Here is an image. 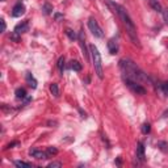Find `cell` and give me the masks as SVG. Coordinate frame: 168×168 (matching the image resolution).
<instances>
[{"mask_svg": "<svg viewBox=\"0 0 168 168\" xmlns=\"http://www.w3.org/2000/svg\"><path fill=\"white\" fill-rule=\"evenodd\" d=\"M29 30V22H28V20L26 21H22V22H20L18 25H16V28H14V32L18 33V34H21V33H25Z\"/></svg>", "mask_w": 168, "mask_h": 168, "instance_id": "8", "label": "cell"}, {"mask_svg": "<svg viewBox=\"0 0 168 168\" xmlns=\"http://www.w3.org/2000/svg\"><path fill=\"white\" fill-rule=\"evenodd\" d=\"M55 20H61V18H63V14H59V13H55Z\"/></svg>", "mask_w": 168, "mask_h": 168, "instance_id": "30", "label": "cell"}, {"mask_svg": "<svg viewBox=\"0 0 168 168\" xmlns=\"http://www.w3.org/2000/svg\"><path fill=\"white\" fill-rule=\"evenodd\" d=\"M104 2H105L106 6L109 7L112 11L114 12L117 16L122 20L123 25L126 26V32H127V34H129V37L131 38L133 43H134V45H137V46H141L139 39H138V37H137V29H135V25H134V22H133V20L130 18L129 13L126 12V9L123 8L122 6H120V4L112 2V0H104Z\"/></svg>", "mask_w": 168, "mask_h": 168, "instance_id": "1", "label": "cell"}, {"mask_svg": "<svg viewBox=\"0 0 168 168\" xmlns=\"http://www.w3.org/2000/svg\"><path fill=\"white\" fill-rule=\"evenodd\" d=\"M11 39H13V41H16V42H18L20 41V38H18V33H16L14 32L12 36H11Z\"/></svg>", "mask_w": 168, "mask_h": 168, "instance_id": "26", "label": "cell"}, {"mask_svg": "<svg viewBox=\"0 0 168 168\" xmlns=\"http://www.w3.org/2000/svg\"><path fill=\"white\" fill-rule=\"evenodd\" d=\"M14 93H16V98H18V100H24L26 97V91L24 88H17Z\"/></svg>", "mask_w": 168, "mask_h": 168, "instance_id": "14", "label": "cell"}, {"mask_svg": "<svg viewBox=\"0 0 168 168\" xmlns=\"http://www.w3.org/2000/svg\"><path fill=\"white\" fill-rule=\"evenodd\" d=\"M29 155L33 156V158H36V159L38 160H43V159H47V152L46 151H39V150H36V149H33L29 151Z\"/></svg>", "mask_w": 168, "mask_h": 168, "instance_id": "7", "label": "cell"}, {"mask_svg": "<svg viewBox=\"0 0 168 168\" xmlns=\"http://www.w3.org/2000/svg\"><path fill=\"white\" fill-rule=\"evenodd\" d=\"M0 22H2V32H6V28H7V25H6V21H4V18L0 20Z\"/></svg>", "mask_w": 168, "mask_h": 168, "instance_id": "27", "label": "cell"}, {"mask_svg": "<svg viewBox=\"0 0 168 168\" xmlns=\"http://www.w3.org/2000/svg\"><path fill=\"white\" fill-rule=\"evenodd\" d=\"M16 145H18V142H12V143H9V145L7 146V149H11V147H13V146H16Z\"/></svg>", "mask_w": 168, "mask_h": 168, "instance_id": "29", "label": "cell"}, {"mask_svg": "<svg viewBox=\"0 0 168 168\" xmlns=\"http://www.w3.org/2000/svg\"><path fill=\"white\" fill-rule=\"evenodd\" d=\"M13 164L16 166V167H20V168H30V167H33V164L32 163H28V162H22V160H14L13 162Z\"/></svg>", "mask_w": 168, "mask_h": 168, "instance_id": "13", "label": "cell"}, {"mask_svg": "<svg viewBox=\"0 0 168 168\" xmlns=\"http://www.w3.org/2000/svg\"><path fill=\"white\" fill-rule=\"evenodd\" d=\"M158 147L163 151V152H167L168 149H167V143L166 142H158Z\"/></svg>", "mask_w": 168, "mask_h": 168, "instance_id": "23", "label": "cell"}, {"mask_svg": "<svg viewBox=\"0 0 168 168\" xmlns=\"http://www.w3.org/2000/svg\"><path fill=\"white\" fill-rule=\"evenodd\" d=\"M163 91H164L167 95H168V82H166L164 84H163Z\"/></svg>", "mask_w": 168, "mask_h": 168, "instance_id": "28", "label": "cell"}, {"mask_svg": "<svg viewBox=\"0 0 168 168\" xmlns=\"http://www.w3.org/2000/svg\"><path fill=\"white\" fill-rule=\"evenodd\" d=\"M71 68L74 71H76V72H79V71H82V63L80 62H78V61H72L71 62Z\"/></svg>", "mask_w": 168, "mask_h": 168, "instance_id": "16", "label": "cell"}, {"mask_svg": "<svg viewBox=\"0 0 168 168\" xmlns=\"http://www.w3.org/2000/svg\"><path fill=\"white\" fill-rule=\"evenodd\" d=\"M49 168H54V167H62V163L61 162H51L50 164L47 166Z\"/></svg>", "mask_w": 168, "mask_h": 168, "instance_id": "25", "label": "cell"}, {"mask_svg": "<svg viewBox=\"0 0 168 168\" xmlns=\"http://www.w3.org/2000/svg\"><path fill=\"white\" fill-rule=\"evenodd\" d=\"M150 6H151V8L154 9V11H156V12H162V11H163L160 3L158 2V0H150Z\"/></svg>", "mask_w": 168, "mask_h": 168, "instance_id": "15", "label": "cell"}, {"mask_svg": "<svg viewBox=\"0 0 168 168\" xmlns=\"http://www.w3.org/2000/svg\"><path fill=\"white\" fill-rule=\"evenodd\" d=\"M88 28H90V30L92 32V34L97 38H102L104 37V32L102 29L100 28V25L97 24V21L93 17H91L90 20H88Z\"/></svg>", "mask_w": 168, "mask_h": 168, "instance_id": "5", "label": "cell"}, {"mask_svg": "<svg viewBox=\"0 0 168 168\" xmlns=\"http://www.w3.org/2000/svg\"><path fill=\"white\" fill-rule=\"evenodd\" d=\"M66 34L68 36V38L72 39V41H74V39H76V38H78V37H76V34L74 33V30H71V29H66Z\"/></svg>", "mask_w": 168, "mask_h": 168, "instance_id": "22", "label": "cell"}, {"mask_svg": "<svg viewBox=\"0 0 168 168\" xmlns=\"http://www.w3.org/2000/svg\"><path fill=\"white\" fill-rule=\"evenodd\" d=\"M46 152H47V156L50 158V156H53V155H57V154H58V150L55 149V147H47Z\"/></svg>", "mask_w": 168, "mask_h": 168, "instance_id": "21", "label": "cell"}, {"mask_svg": "<svg viewBox=\"0 0 168 168\" xmlns=\"http://www.w3.org/2000/svg\"><path fill=\"white\" fill-rule=\"evenodd\" d=\"M84 39H86V37H84V33L80 32V33H79V42H80V46H82V49H83L84 57H86V59H88V51H87V46H86V42H84Z\"/></svg>", "mask_w": 168, "mask_h": 168, "instance_id": "10", "label": "cell"}, {"mask_svg": "<svg viewBox=\"0 0 168 168\" xmlns=\"http://www.w3.org/2000/svg\"><path fill=\"white\" fill-rule=\"evenodd\" d=\"M2 2H6V0H2Z\"/></svg>", "mask_w": 168, "mask_h": 168, "instance_id": "31", "label": "cell"}, {"mask_svg": "<svg viewBox=\"0 0 168 168\" xmlns=\"http://www.w3.org/2000/svg\"><path fill=\"white\" fill-rule=\"evenodd\" d=\"M24 13H25V6H24L21 2L14 4V7L12 8V16L13 17H21Z\"/></svg>", "mask_w": 168, "mask_h": 168, "instance_id": "6", "label": "cell"}, {"mask_svg": "<svg viewBox=\"0 0 168 168\" xmlns=\"http://www.w3.org/2000/svg\"><path fill=\"white\" fill-rule=\"evenodd\" d=\"M26 82H28L29 86L33 88V90H34V88H37V80L32 76V74H29V72L26 74Z\"/></svg>", "mask_w": 168, "mask_h": 168, "instance_id": "12", "label": "cell"}, {"mask_svg": "<svg viewBox=\"0 0 168 168\" xmlns=\"http://www.w3.org/2000/svg\"><path fill=\"white\" fill-rule=\"evenodd\" d=\"M50 92L53 93V96L54 97H58L59 96V88H58V84L55 83H53L51 86H50Z\"/></svg>", "mask_w": 168, "mask_h": 168, "instance_id": "17", "label": "cell"}, {"mask_svg": "<svg viewBox=\"0 0 168 168\" xmlns=\"http://www.w3.org/2000/svg\"><path fill=\"white\" fill-rule=\"evenodd\" d=\"M150 131H151V125L149 122H145L142 125V133H143V134H149Z\"/></svg>", "mask_w": 168, "mask_h": 168, "instance_id": "19", "label": "cell"}, {"mask_svg": "<svg viewBox=\"0 0 168 168\" xmlns=\"http://www.w3.org/2000/svg\"><path fill=\"white\" fill-rule=\"evenodd\" d=\"M123 82H125V84L127 87L130 88V90L137 93V95H146V88L142 86L141 83H138V82H134V80H131V79H127V78H123Z\"/></svg>", "mask_w": 168, "mask_h": 168, "instance_id": "4", "label": "cell"}, {"mask_svg": "<svg viewBox=\"0 0 168 168\" xmlns=\"http://www.w3.org/2000/svg\"><path fill=\"white\" fill-rule=\"evenodd\" d=\"M108 49H109V53L112 54V55H114V54H117L118 51V43L114 38L109 39V42H108Z\"/></svg>", "mask_w": 168, "mask_h": 168, "instance_id": "9", "label": "cell"}, {"mask_svg": "<svg viewBox=\"0 0 168 168\" xmlns=\"http://www.w3.org/2000/svg\"><path fill=\"white\" fill-rule=\"evenodd\" d=\"M58 67L61 74H63V70H65V57H61L58 59Z\"/></svg>", "mask_w": 168, "mask_h": 168, "instance_id": "20", "label": "cell"}, {"mask_svg": "<svg viewBox=\"0 0 168 168\" xmlns=\"http://www.w3.org/2000/svg\"><path fill=\"white\" fill-rule=\"evenodd\" d=\"M120 68H121V71L123 74V78L131 79V80L138 82V83H142V82L147 80V76L145 75V72H143L141 68L129 58L121 59L120 61Z\"/></svg>", "mask_w": 168, "mask_h": 168, "instance_id": "2", "label": "cell"}, {"mask_svg": "<svg viewBox=\"0 0 168 168\" xmlns=\"http://www.w3.org/2000/svg\"><path fill=\"white\" fill-rule=\"evenodd\" d=\"M42 11L45 12V14H50L53 12V6L50 3H45L43 4V7H42Z\"/></svg>", "mask_w": 168, "mask_h": 168, "instance_id": "18", "label": "cell"}, {"mask_svg": "<svg viewBox=\"0 0 168 168\" xmlns=\"http://www.w3.org/2000/svg\"><path fill=\"white\" fill-rule=\"evenodd\" d=\"M162 13H163V18H164L166 24L168 25V8H167V9H163V11H162Z\"/></svg>", "mask_w": 168, "mask_h": 168, "instance_id": "24", "label": "cell"}, {"mask_svg": "<svg viewBox=\"0 0 168 168\" xmlns=\"http://www.w3.org/2000/svg\"><path fill=\"white\" fill-rule=\"evenodd\" d=\"M90 51L92 54V61H93V66H95V71L97 74V76L102 79L104 78V71H102V61H101V55L100 51L95 45L90 46Z\"/></svg>", "mask_w": 168, "mask_h": 168, "instance_id": "3", "label": "cell"}, {"mask_svg": "<svg viewBox=\"0 0 168 168\" xmlns=\"http://www.w3.org/2000/svg\"><path fill=\"white\" fill-rule=\"evenodd\" d=\"M137 156L143 162L146 159L145 158V145L143 142H138V147H137Z\"/></svg>", "mask_w": 168, "mask_h": 168, "instance_id": "11", "label": "cell"}]
</instances>
